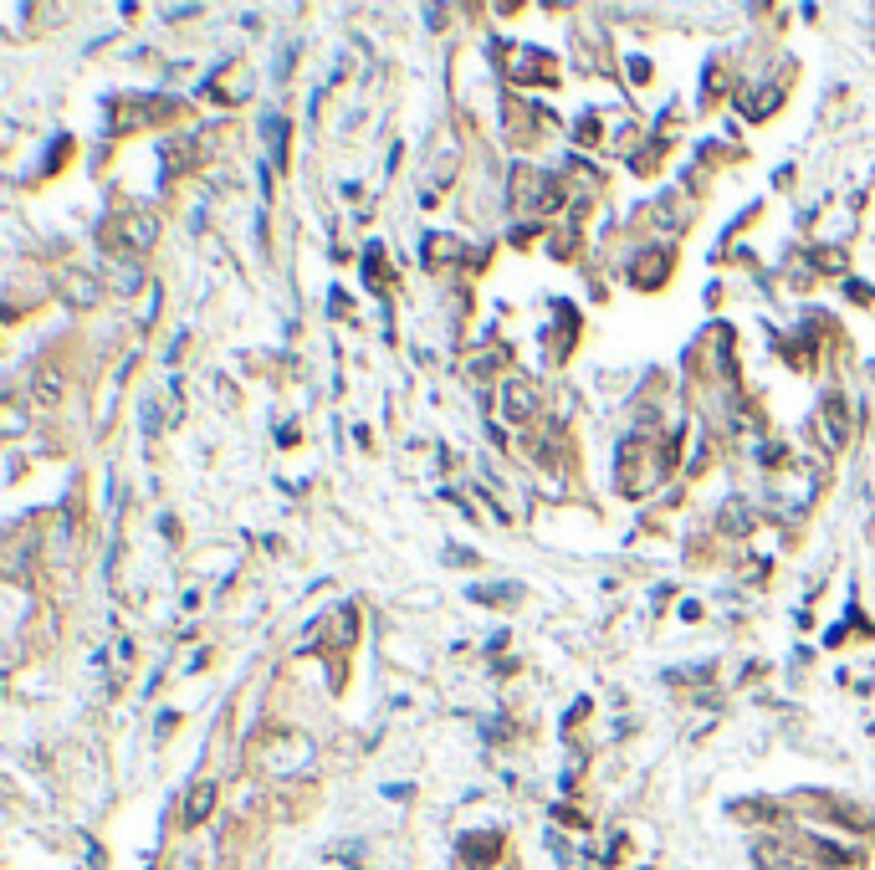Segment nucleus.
<instances>
[{
	"instance_id": "f257e3e1",
	"label": "nucleus",
	"mask_w": 875,
	"mask_h": 870,
	"mask_svg": "<svg viewBox=\"0 0 875 870\" xmlns=\"http://www.w3.org/2000/svg\"><path fill=\"white\" fill-rule=\"evenodd\" d=\"M824 415H829V441H845V430H850V420H845V400H840V395H829V400H824Z\"/></svg>"
},
{
	"instance_id": "f03ea898",
	"label": "nucleus",
	"mask_w": 875,
	"mask_h": 870,
	"mask_svg": "<svg viewBox=\"0 0 875 870\" xmlns=\"http://www.w3.org/2000/svg\"><path fill=\"white\" fill-rule=\"evenodd\" d=\"M210 799H215V789H210V783H205V789H195V794H190V809H185V819H190V824H200V819L210 814Z\"/></svg>"
}]
</instances>
